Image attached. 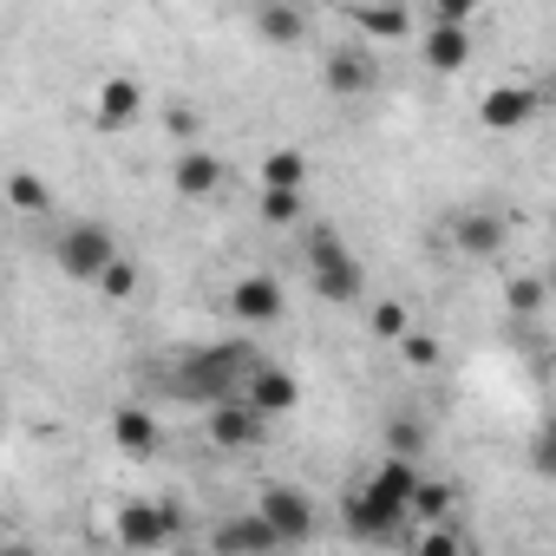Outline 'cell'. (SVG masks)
Instances as JSON below:
<instances>
[{
	"instance_id": "1",
	"label": "cell",
	"mask_w": 556,
	"mask_h": 556,
	"mask_svg": "<svg viewBox=\"0 0 556 556\" xmlns=\"http://www.w3.org/2000/svg\"><path fill=\"white\" fill-rule=\"evenodd\" d=\"M419 491H426V465H413V458H380L374 471H361L354 484H348V497H341V523H348V536H361V543H387V536H400L413 517H419Z\"/></svg>"
},
{
	"instance_id": "2",
	"label": "cell",
	"mask_w": 556,
	"mask_h": 556,
	"mask_svg": "<svg viewBox=\"0 0 556 556\" xmlns=\"http://www.w3.org/2000/svg\"><path fill=\"white\" fill-rule=\"evenodd\" d=\"M262 367V354L249 341H210V348H184L170 361V393L190 400V406H223V400H242L249 374Z\"/></svg>"
},
{
	"instance_id": "3",
	"label": "cell",
	"mask_w": 556,
	"mask_h": 556,
	"mask_svg": "<svg viewBox=\"0 0 556 556\" xmlns=\"http://www.w3.org/2000/svg\"><path fill=\"white\" fill-rule=\"evenodd\" d=\"M125 262V249H118V236H112V223H99V216H60V229H53V268L66 275V282H105V275Z\"/></svg>"
},
{
	"instance_id": "4",
	"label": "cell",
	"mask_w": 556,
	"mask_h": 556,
	"mask_svg": "<svg viewBox=\"0 0 556 556\" xmlns=\"http://www.w3.org/2000/svg\"><path fill=\"white\" fill-rule=\"evenodd\" d=\"M302 249H308V282H315L321 302H334V308L367 302V268H361V255L341 242V229L315 223V229H302Z\"/></svg>"
},
{
	"instance_id": "5",
	"label": "cell",
	"mask_w": 556,
	"mask_h": 556,
	"mask_svg": "<svg viewBox=\"0 0 556 556\" xmlns=\"http://www.w3.org/2000/svg\"><path fill=\"white\" fill-rule=\"evenodd\" d=\"M255 517L282 536V549H302V543H315V530H321V510H315V497H308L302 484H262V491H255Z\"/></svg>"
},
{
	"instance_id": "6",
	"label": "cell",
	"mask_w": 556,
	"mask_h": 556,
	"mask_svg": "<svg viewBox=\"0 0 556 556\" xmlns=\"http://www.w3.org/2000/svg\"><path fill=\"white\" fill-rule=\"evenodd\" d=\"M177 530H184V510L164 504V497H131V504H118V517H112V536H118L131 556H151V549L177 543Z\"/></svg>"
},
{
	"instance_id": "7",
	"label": "cell",
	"mask_w": 556,
	"mask_h": 556,
	"mask_svg": "<svg viewBox=\"0 0 556 556\" xmlns=\"http://www.w3.org/2000/svg\"><path fill=\"white\" fill-rule=\"evenodd\" d=\"M242 328H275L289 315V295H282V282H275L268 268H249V275H236L229 282V302H223Z\"/></svg>"
},
{
	"instance_id": "8",
	"label": "cell",
	"mask_w": 556,
	"mask_h": 556,
	"mask_svg": "<svg viewBox=\"0 0 556 556\" xmlns=\"http://www.w3.org/2000/svg\"><path fill=\"white\" fill-rule=\"evenodd\" d=\"M321 86H328L334 99H367V92L380 86V60H374V47H361V40L328 47V53H321Z\"/></svg>"
},
{
	"instance_id": "9",
	"label": "cell",
	"mask_w": 556,
	"mask_h": 556,
	"mask_svg": "<svg viewBox=\"0 0 556 556\" xmlns=\"http://www.w3.org/2000/svg\"><path fill=\"white\" fill-rule=\"evenodd\" d=\"M242 400H249V406H255V413H262V419L275 426V419H289V413L302 406V380H295V374H289L282 361H262V367L249 374Z\"/></svg>"
},
{
	"instance_id": "10",
	"label": "cell",
	"mask_w": 556,
	"mask_h": 556,
	"mask_svg": "<svg viewBox=\"0 0 556 556\" xmlns=\"http://www.w3.org/2000/svg\"><path fill=\"white\" fill-rule=\"evenodd\" d=\"M210 445L216 452H255L262 439H268V419L249 406V400H223V406H210Z\"/></svg>"
},
{
	"instance_id": "11",
	"label": "cell",
	"mask_w": 556,
	"mask_h": 556,
	"mask_svg": "<svg viewBox=\"0 0 556 556\" xmlns=\"http://www.w3.org/2000/svg\"><path fill=\"white\" fill-rule=\"evenodd\" d=\"M170 184H177L184 203H210V197L223 190V157H216L210 144H184V151L170 157Z\"/></svg>"
},
{
	"instance_id": "12",
	"label": "cell",
	"mask_w": 556,
	"mask_h": 556,
	"mask_svg": "<svg viewBox=\"0 0 556 556\" xmlns=\"http://www.w3.org/2000/svg\"><path fill=\"white\" fill-rule=\"evenodd\" d=\"M210 543H216V556H282V536H275L255 510L223 517V523L210 530Z\"/></svg>"
},
{
	"instance_id": "13",
	"label": "cell",
	"mask_w": 556,
	"mask_h": 556,
	"mask_svg": "<svg viewBox=\"0 0 556 556\" xmlns=\"http://www.w3.org/2000/svg\"><path fill=\"white\" fill-rule=\"evenodd\" d=\"M452 242H458V255H471V262H497L504 255V216L497 210H452Z\"/></svg>"
},
{
	"instance_id": "14",
	"label": "cell",
	"mask_w": 556,
	"mask_h": 556,
	"mask_svg": "<svg viewBox=\"0 0 556 556\" xmlns=\"http://www.w3.org/2000/svg\"><path fill=\"white\" fill-rule=\"evenodd\" d=\"M478 118H484L491 131H523V125L536 118V86H517V79L491 86L484 105H478Z\"/></svg>"
},
{
	"instance_id": "15",
	"label": "cell",
	"mask_w": 556,
	"mask_h": 556,
	"mask_svg": "<svg viewBox=\"0 0 556 556\" xmlns=\"http://www.w3.org/2000/svg\"><path fill=\"white\" fill-rule=\"evenodd\" d=\"M112 439H118V452H125V458H157L164 426H157V413H151V406L125 400V406L112 413Z\"/></svg>"
},
{
	"instance_id": "16",
	"label": "cell",
	"mask_w": 556,
	"mask_h": 556,
	"mask_svg": "<svg viewBox=\"0 0 556 556\" xmlns=\"http://www.w3.org/2000/svg\"><path fill=\"white\" fill-rule=\"evenodd\" d=\"M419 60H426L432 73L471 66V27H439V21H426V27H419Z\"/></svg>"
},
{
	"instance_id": "17",
	"label": "cell",
	"mask_w": 556,
	"mask_h": 556,
	"mask_svg": "<svg viewBox=\"0 0 556 556\" xmlns=\"http://www.w3.org/2000/svg\"><path fill=\"white\" fill-rule=\"evenodd\" d=\"M138 112H144V86L138 79H105L99 92H92V118L105 125V131H125V125H138Z\"/></svg>"
},
{
	"instance_id": "18",
	"label": "cell",
	"mask_w": 556,
	"mask_h": 556,
	"mask_svg": "<svg viewBox=\"0 0 556 556\" xmlns=\"http://www.w3.org/2000/svg\"><path fill=\"white\" fill-rule=\"evenodd\" d=\"M249 27H255L268 47H302V40L315 34V21H308L302 8H282V0H262V8L249 14Z\"/></svg>"
},
{
	"instance_id": "19",
	"label": "cell",
	"mask_w": 556,
	"mask_h": 556,
	"mask_svg": "<svg viewBox=\"0 0 556 556\" xmlns=\"http://www.w3.org/2000/svg\"><path fill=\"white\" fill-rule=\"evenodd\" d=\"M348 27L374 47V40H406L413 34V14L406 8H348Z\"/></svg>"
},
{
	"instance_id": "20",
	"label": "cell",
	"mask_w": 556,
	"mask_h": 556,
	"mask_svg": "<svg viewBox=\"0 0 556 556\" xmlns=\"http://www.w3.org/2000/svg\"><path fill=\"white\" fill-rule=\"evenodd\" d=\"M262 190H308V157H302L295 144L268 151V157H262Z\"/></svg>"
},
{
	"instance_id": "21",
	"label": "cell",
	"mask_w": 556,
	"mask_h": 556,
	"mask_svg": "<svg viewBox=\"0 0 556 556\" xmlns=\"http://www.w3.org/2000/svg\"><path fill=\"white\" fill-rule=\"evenodd\" d=\"M255 210H262V223H275V229H302L308 190H255Z\"/></svg>"
},
{
	"instance_id": "22",
	"label": "cell",
	"mask_w": 556,
	"mask_h": 556,
	"mask_svg": "<svg viewBox=\"0 0 556 556\" xmlns=\"http://www.w3.org/2000/svg\"><path fill=\"white\" fill-rule=\"evenodd\" d=\"M8 203H14L21 216H47V210H53V190H47L34 170H14V177H8Z\"/></svg>"
},
{
	"instance_id": "23",
	"label": "cell",
	"mask_w": 556,
	"mask_h": 556,
	"mask_svg": "<svg viewBox=\"0 0 556 556\" xmlns=\"http://www.w3.org/2000/svg\"><path fill=\"white\" fill-rule=\"evenodd\" d=\"M367 328L380 341H406L413 334V315H406V302H367Z\"/></svg>"
},
{
	"instance_id": "24",
	"label": "cell",
	"mask_w": 556,
	"mask_h": 556,
	"mask_svg": "<svg viewBox=\"0 0 556 556\" xmlns=\"http://www.w3.org/2000/svg\"><path fill=\"white\" fill-rule=\"evenodd\" d=\"M549 302V282H543V275H510V289H504V308L510 315H536Z\"/></svg>"
},
{
	"instance_id": "25",
	"label": "cell",
	"mask_w": 556,
	"mask_h": 556,
	"mask_svg": "<svg viewBox=\"0 0 556 556\" xmlns=\"http://www.w3.org/2000/svg\"><path fill=\"white\" fill-rule=\"evenodd\" d=\"M413 556H465V536H458V523H426V530L413 536Z\"/></svg>"
},
{
	"instance_id": "26",
	"label": "cell",
	"mask_w": 556,
	"mask_h": 556,
	"mask_svg": "<svg viewBox=\"0 0 556 556\" xmlns=\"http://www.w3.org/2000/svg\"><path fill=\"white\" fill-rule=\"evenodd\" d=\"M426 445H432V432H426V426H413V419H400V426H393V458L426 465Z\"/></svg>"
},
{
	"instance_id": "27",
	"label": "cell",
	"mask_w": 556,
	"mask_h": 556,
	"mask_svg": "<svg viewBox=\"0 0 556 556\" xmlns=\"http://www.w3.org/2000/svg\"><path fill=\"white\" fill-rule=\"evenodd\" d=\"M400 354H406L413 367H439V334H426V328H413V334L400 341Z\"/></svg>"
},
{
	"instance_id": "28",
	"label": "cell",
	"mask_w": 556,
	"mask_h": 556,
	"mask_svg": "<svg viewBox=\"0 0 556 556\" xmlns=\"http://www.w3.org/2000/svg\"><path fill=\"white\" fill-rule=\"evenodd\" d=\"M530 471L536 478H556V432L549 426H536V439H530Z\"/></svg>"
},
{
	"instance_id": "29",
	"label": "cell",
	"mask_w": 556,
	"mask_h": 556,
	"mask_svg": "<svg viewBox=\"0 0 556 556\" xmlns=\"http://www.w3.org/2000/svg\"><path fill=\"white\" fill-rule=\"evenodd\" d=\"M131 289H138V262H131V255H125V262H118V268H112V275H105V282H99V295H105V302H125V295H131Z\"/></svg>"
},
{
	"instance_id": "30",
	"label": "cell",
	"mask_w": 556,
	"mask_h": 556,
	"mask_svg": "<svg viewBox=\"0 0 556 556\" xmlns=\"http://www.w3.org/2000/svg\"><path fill=\"white\" fill-rule=\"evenodd\" d=\"M543 282H549V302H556V262H549V268H543Z\"/></svg>"
},
{
	"instance_id": "31",
	"label": "cell",
	"mask_w": 556,
	"mask_h": 556,
	"mask_svg": "<svg viewBox=\"0 0 556 556\" xmlns=\"http://www.w3.org/2000/svg\"><path fill=\"white\" fill-rule=\"evenodd\" d=\"M0 556H34V549H27V543H8V549H0Z\"/></svg>"
},
{
	"instance_id": "32",
	"label": "cell",
	"mask_w": 556,
	"mask_h": 556,
	"mask_svg": "<svg viewBox=\"0 0 556 556\" xmlns=\"http://www.w3.org/2000/svg\"><path fill=\"white\" fill-rule=\"evenodd\" d=\"M543 426H549V432H556V413H549V419H543Z\"/></svg>"
}]
</instances>
